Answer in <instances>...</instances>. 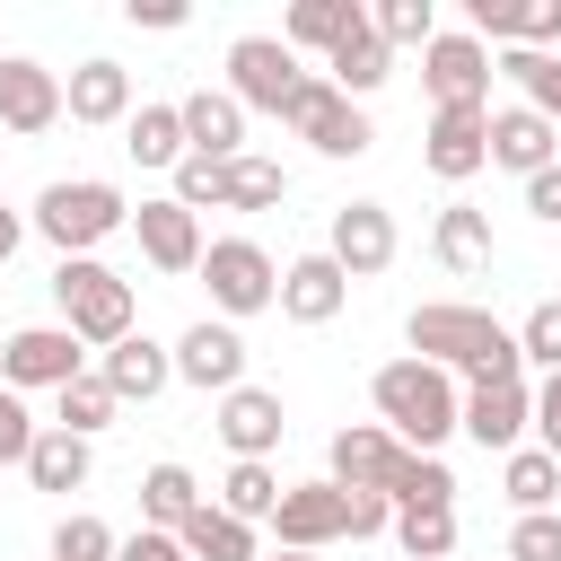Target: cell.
<instances>
[{
    "instance_id": "obj_30",
    "label": "cell",
    "mask_w": 561,
    "mask_h": 561,
    "mask_svg": "<svg viewBox=\"0 0 561 561\" xmlns=\"http://www.w3.org/2000/svg\"><path fill=\"white\" fill-rule=\"evenodd\" d=\"M114 412H123V394L88 368V377H70L61 394H53V430H70V438H96V430H114Z\"/></svg>"
},
{
    "instance_id": "obj_23",
    "label": "cell",
    "mask_w": 561,
    "mask_h": 561,
    "mask_svg": "<svg viewBox=\"0 0 561 561\" xmlns=\"http://www.w3.org/2000/svg\"><path fill=\"white\" fill-rule=\"evenodd\" d=\"M561 149V123H543L535 105H500L491 114V167H517V175H543Z\"/></svg>"
},
{
    "instance_id": "obj_40",
    "label": "cell",
    "mask_w": 561,
    "mask_h": 561,
    "mask_svg": "<svg viewBox=\"0 0 561 561\" xmlns=\"http://www.w3.org/2000/svg\"><path fill=\"white\" fill-rule=\"evenodd\" d=\"M114 552H123V543H114V526H105V517H88V508L53 526V561H114Z\"/></svg>"
},
{
    "instance_id": "obj_7",
    "label": "cell",
    "mask_w": 561,
    "mask_h": 561,
    "mask_svg": "<svg viewBox=\"0 0 561 561\" xmlns=\"http://www.w3.org/2000/svg\"><path fill=\"white\" fill-rule=\"evenodd\" d=\"M280 123H289L316 158H359V149L377 140V131H368V114H359L333 79H298V96H289V114H280Z\"/></svg>"
},
{
    "instance_id": "obj_6",
    "label": "cell",
    "mask_w": 561,
    "mask_h": 561,
    "mask_svg": "<svg viewBox=\"0 0 561 561\" xmlns=\"http://www.w3.org/2000/svg\"><path fill=\"white\" fill-rule=\"evenodd\" d=\"M298 53L280 44V35H237L228 44V96L245 105V114H289V96H298Z\"/></svg>"
},
{
    "instance_id": "obj_13",
    "label": "cell",
    "mask_w": 561,
    "mask_h": 561,
    "mask_svg": "<svg viewBox=\"0 0 561 561\" xmlns=\"http://www.w3.org/2000/svg\"><path fill=\"white\" fill-rule=\"evenodd\" d=\"M70 105H61V70H44V61H0V131H18V140H35V131H53Z\"/></svg>"
},
{
    "instance_id": "obj_46",
    "label": "cell",
    "mask_w": 561,
    "mask_h": 561,
    "mask_svg": "<svg viewBox=\"0 0 561 561\" xmlns=\"http://www.w3.org/2000/svg\"><path fill=\"white\" fill-rule=\"evenodd\" d=\"M114 561H193V552H184V535H158V526H140V535H131Z\"/></svg>"
},
{
    "instance_id": "obj_10",
    "label": "cell",
    "mask_w": 561,
    "mask_h": 561,
    "mask_svg": "<svg viewBox=\"0 0 561 561\" xmlns=\"http://www.w3.org/2000/svg\"><path fill=\"white\" fill-rule=\"evenodd\" d=\"M421 88H430L438 114L447 105H482L491 114V53H482V35H438L421 53Z\"/></svg>"
},
{
    "instance_id": "obj_26",
    "label": "cell",
    "mask_w": 561,
    "mask_h": 561,
    "mask_svg": "<svg viewBox=\"0 0 561 561\" xmlns=\"http://www.w3.org/2000/svg\"><path fill=\"white\" fill-rule=\"evenodd\" d=\"M324 70H333V88H342V96L359 105L368 88H386V70H394V53H386V35H377V26H351V35H342V44L324 53Z\"/></svg>"
},
{
    "instance_id": "obj_39",
    "label": "cell",
    "mask_w": 561,
    "mask_h": 561,
    "mask_svg": "<svg viewBox=\"0 0 561 561\" xmlns=\"http://www.w3.org/2000/svg\"><path fill=\"white\" fill-rule=\"evenodd\" d=\"M368 26L386 35V53H394V44H421V53L438 44V9H430V0H377Z\"/></svg>"
},
{
    "instance_id": "obj_37",
    "label": "cell",
    "mask_w": 561,
    "mask_h": 561,
    "mask_svg": "<svg viewBox=\"0 0 561 561\" xmlns=\"http://www.w3.org/2000/svg\"><path fill=\"white\" fill-rule=\"evenodd\" d=\"M394 543H403V561H447L456 552V508H394Z\"/></svg>"
},
{
    "instance_id": "obj_44",
    "label": "cell",
    "mask_w": 561,
    "mask_h": 561,
    "mask_svg": "<svg viewBox=\"0 0 561 561\" xmlns=\"http://www.w3.org/2000/svg\"><path fill=\"white\" fill-rule=\"evenodd\" d=\"M35 438H44V430H35V421H26V403L0 386V465H26V456H35Z\"/></svg>"
},
{
    "instance_id": "obj_22",
    "label": "cell",
    "mask_w": 561,
    "mask_h": 561,
    "mask_svg": "<svg viewBox=\"0 0 561 561\" xmlns=\"http://www.w3.org/2000/svg\"><path fill=\"white\" fill-rule=\"evenodd\" d=\"M184 140H193V158H245V105L228 96V88H193L184 96Z\"/></svg>"
},
{
    "instance_id": "obj_17",
    "label": "cell",
    "mask_w": 561,
    "mask_h": 561,
    "mask_svg": "<svg viewBox=\"0 0 561 561\" xmlns=\"http://www.w3.org/2000/svg\"><path fill=\"white\" fill-rule=\"evenodd\" d=\"M280 430H289V412H280L272 386H237V394H219V438L237 447V465H263V456L280 447Z\"/></svg>"
},
{
    "instance_id": "obj_51",
    "label": "cell",
    "mask_w": 561,
    "mask_h": 561,
    "mask_svg": "<svg viewBox=\"0 0 561 561\" xmlns=\"http://www.w3.org/2000/svg\"><path fill=\"white\" fill-rule=\"evenodd\" d=\"M0 61H9V53H0Z\"/></svg>"
},
{
    "instance_id": "obj_36",
    "label": "cell",
    "mask_w": 561,
    "mask_h": 561,
    "mask_svg": "<svg viewBox=\"0 0 561 561\" xmlns=\"http://www.w3.org/2000/svg\"><path fill=\"white\" fill-rule=\"evenodd\" d=\"M219 508H228V517H245V526H254V517L272 526V508H280V473H272V465H228Z\"/></svg>"
},
{
    "instance_id": "obj_14",
    "label": "cell",
    "mask_w": 561,
    "mask_h": 561,
    "mask_svg": "<svg viewBox=\"0 0 561 561\" xmlns=\"http://www.w3.org/2000/svg\"><path fill=\"white\" fill-rule=\"evenodd\" d=\"M175 377H184V386H202V394H237V386H245V333L202 316V324L175 342Z\"/></svg>"
},
{
    "instance_id": "obj_20",
    "label": "cell",
    "mask_w": 561,
    "mask_h": 561,
    "mask_svg": "<svg viewBox=\"0 0 561 561\" xmlns=\"http://www.w3.org/2000/svg\"><path fill=\"white\" fill-rule=\"evenodd\" d=\"M465 18H473V35H491L508 53H543L561 35V0H465Z\"/></svg>"
},
{
    "instance_id": "obj_41",
    "label": "cell",
    "mask_w": 561,
    "mask_h": 561,
    "mask_svg": "<svg viewBox=\"0 0 561 561\" xmlns=\"http://www.w3.org/2000/svg\"><path fill=\"white\" fill-rule=\"evenodd\" d=\"M517 351H526L535 368H561V298H535V307H526V324H517Z\"/></svg>"
},
{
    "instance_id": "obj_50",
    "label": "cell",
    "mask_w": 561,
    "mask_h": 561,
    "mask_svg": "<svg viewBox=\"0 0 561 561\" xmlns=\"http://www.w3.org/2000/svg\"><path fill=\"white\" fill-rule=\"evenodd\" d=\"M263 561H324V552H263Z\"/></svg>"
},
{
    "instance_id": "obj_29",
    "label": "cell",
    "mask_w": 561,
    "mask_h": 561,
    "mask_svg": "<svg viewBox=\"0 0 561 561\" xmlns=\"http://www.w3.org/2000/svg\"><path fill=\"white\" fill-rule=\"evenodd\" d=\"M430 245H438V263H447V272H482V263H491V210H473V202H447Z\"/></svg>"
},
{
    "instance_id": "obj_4",
    "label": "cell",
    "mask_w": 561,
    "mask_h": 561,
    "mask_svg": "<svg viewBox=\"0 0 561 561\" xmlns=\"http://www.w3.org/2000/svg\"><path fill=\"white\" fill-rule=\"evenodd\" d=\"M123 219H131V202H123L105 175H70V184H44V193H35V237H53L61 263L88 254V245H105Z\"/></svg>"
},
{
    "instance_id": "obj_15",
    "label": "cell",
    "mask_w": 561,
    "mask_h": 561,
    "mask_svg": "<svg viewBox=\"0 0 561 561\" xmlns=\"http://www.w3.org/2000/svg\"><path fill=\"white\" fill-rule=\"evenodd\" d=\"M526 430H535V394H526V377H508V386H465V438H473V447L517 456Z\"/></svg>"
},
{
    "instance_id": "obj_31",
    "label": "cell",
    "mask_w": 561,
    "mask_h": 561,
    "mask_svg": "<svg viewBox=\"0 0 561 561\" xmlns=\"http://www.w3.org/2000/svg\"><path fill=\"white\" fill-rule=\"evenodd\" d=\"M351 26H368L359 0H298V9L280 18V44H289V53H298V44H324V53H333Z\"/></svg>"
},
{
    "instance_id": "obj_19",
    "label": "cell",
    "mask_w": 561,
    "mask_h": 561,
    "mask_svg": "<svg viewBox=\"0 0 561 561\" xmlns=\"http://www.w3.org/2000/svg\"><path fill=\"white\" fill-rule=\"evenodd\" d=\"M342 298H351V272H342L333 254H298V263L280 272V316H289V324H333Z\"/></svg>"
},
{
    "instance_id": "obj_43",
    "label": "cell",
    "mask_w": 561,
    "mask_h": 561,
    "mask_svg": "<svg viewBox=\"0 0 561 561\" xmlns=\"http://www.w3.org/2000/svg\"><path fill=\"white\" fill-rule=\"evenodd\" d=\"M219 184H228L219 158H184V167H175V202H184V210H202V202L219 210Z\"/></svg>"
},
{
    "instance_id": "obj_32",
    "label": "cell",
    "mask_w": 561,
    "mask_h": 561,
    "mask_svg": "<svg viewBox=\"0 0 561 561\" xmlns=\"http://www.w3.org/2000/svg\"><path fill=\"white\" fill-rule=\"evenodd\" d=\"M88 465H96V456H88V438L44 430V438H35V456H26V482H35V491H79V482H88Z\"/></svg>"
},
{
    "instance_id": "obj_33",
    "label": "cell",
    "mask_w": 561,
    "mask_h": 561,
    "mask_svg": "<svg viewBox=\"0 0 561 561\" xmlns=\"http://www.w3.org/2000/svg\"><path fill=\"white\" fill-rule=\"evenodd\" d=\"M280 193H289V175L272 167V158H228V184H219V210H280Z\"/></svg>"
},
{
    "instance_id": "obj_3",
    "label": "cell",
    "mask_w": 561,
    "mask_h": 561,
    "mask_svg": "<svg viewBox=\"0 0 561 561\" xmlns=\"http://www.w3.org/2000/svg\"><path fill=\"white\" fill-rule=\"evenodd\" d=\"M53 298H61V324H70L88 351H114V342L131 333V280H123V272H105L96 254L53 263Z\"/></svg>"
},
{
    "instance_id": "obj_11",
    "label": "cell",
    "mask_w": 561,
    "mask_h": 561,
    "mask_svg": "<svg viewBox=\"0 0 561 561\" xmlns=\"http://www.w3.org/2000/svg\"><path fill=\"white\" fill-rule=\"evenodd\" d=\"M421 167H430L438 184L482 175V167H491V114H482V105H447V114H430V131H421Z\"/></svg>"
},
{
    "instance_id": "obj_49",
    "label": "cell",
    "mask_w": 561,
    "mask_h": 561,
    "mask_svg": "<svg viewBox=\"0 0 561 561\" xmlns=\"http://www.w3.org/2000/svg\"><path fill=\"white\" fill-rule=\"evenodd\" d=\"M18 237H26V219H18V210H0V263L18 254Z\"/></svg>"
},
{
    "instance_id": "obj_38",
    "label": "cell",
    "mask_w": 561,
    "mask_h": 561,
    "mask_svg": "<svg viewBox=\"0 0 561 561\" xmlns=\"http://www.w3.org/2000/svg\"><path fill=\"white\" fill-rule=\"evenodd\" d=\"M500 70L526 88V105L543 123H561V53H500Z\"/></svg>"
},
{
    "instance_id": "obj_8",
    "label": "cell",
    "mask_w": 561,
    "mask_h": 561,
    "mask_svg": "<svg viewBox=\"0 0 561 561\" xmlns=\"http://www.w3.org/2000/svg\"><path fill=\"white\" fill-rule=\"evenodd\" d=\"M70 377H88V342L70 333V324H26V333H9L0 342V386L18 394V386H70Z\"/></svg>"
},
{
    "instance_id": "obj_47",
    "label": "cell",
    "mask_w": 561,
    "mask_h": 561,
    "mask_svg": "<svg viewBox=\"0 0 561 561\" xmlns=\"http://www.w3.org/2000/svg\"><path fill=\"white\" fill-rule=\"evenodd\" d=\"M526 210H535V219H552V228H561V158H552V167H543V175H526Z\"/></svg>"
},
{
    "instance_id": "obj_5",
    "label": "cell",
    "mask_w": 561,
    "mask_h": 561,
    "mask_svg": "<svg viewBox=\"0 0 561 561\" xmlns=\"http://www.w3.org/2000/svg\"><path fill=\"white\" fill-rule=\"evenodd\" d=\"M202 280H210V307H219V316H263V307H280V272H272V254H263L254 237L202 245Z\"/></svg>"
},
{
    "instance_id": "obj_42",
    "label": "cell",
    "mask_w": 561,
    "mask_h": 561,
    "mask_svg": "<svg viewBox=\"0 0 561 561\" xmlns=\"http://www.w3.org/2000/svg\"><path fill=\"white\" fill-rule=\"evenodd\" d=\"M508 561H561V508L517 517V526H508Z\"/></svg>"
},
{
    "instance_id": "obj_12",
    "label": "cell",
    "mask_w": 561,
    "mask_h": 561,
    "mask_svg": "<svg viewBox=\"0 0 561 561\" xmlns=\"http://www.w3.org/2000/svg\"><path fill=\"white\" fill-rule=\"evenodd\" d=\"M394 245H403V237H394V210H386V202H342V210H333L324 254H333L351 280H377V272L394 263Z\"/></svg>"
},
{
    "instance_id": "obj_28",
    "label": "cell",
    "mask_w": 561,
    "mask_h": 561,
    "mask_svg": "<svg viewBox=\"0 0 561 561\" xmlns=\"http://www.w3.org/2000/svg\"><path fill=\"white\" fill-rule=\"evenodd\" d=\"M202 508V482L184 473V465H149L140 473V526H158V535H184V517Z\"/></svg>"
},
{
    "instance_id": "obj_1",
    "label": "cell",
    "mask_w": 561,
    "mask_h": 561,
    "mask_svg": "<svg viewBox=\"0 0 561 561\" xmlns=\"http://www.w3.org/2000/svg\"><path fill=\"white\" fill-rule=\"evenodd\" d=\"M403 342H412V359H438L447 377H473V386H508V377H526V351H517V333L500 324V316H482V307H412V324H403Z\"/></svg>"
},
{
    "instance_id": "obj_45",
    "label": "cell",
    "mask_w": 561,
    "mask_h": 561,
    "mask_svg": "<svg viewBox=\"0 0 561 561\" xmlns=\"http://www.w3.org/2000/svg\"><path fill=\"white\" fill-rule=\"evenodd\" d=\"M535 438H543V456H561V368L535 386Z\"/></svg>"
},
{
    "instance_id": "obj_9",
    "label": "cell",
    "mask_w": 561,
    "mask_h": 561,
    "mask_svg": "<svg viewBox=\"0 0 561 561\" xmlns=\"http://www.w3.org/2000/svg\"><path fill=\"white\" fill-rule=\"evenodd\" d=\"M272 535H280V552H324V543H342V535H351V491H342V482H289L280 508H272Z\"/></svg>"
},
{
    "instance_id": "obj_2",
    "label": "cell",
    "mask_w": 561,
    "mask_h": 561,
    "mask_svg": "<svg viewBox=\"0 0 561 561\" xmlns=\"http://www.w3.org/2000/svg\"><path fill=\"white\" fill-rule=\"evenodd\" d=\"M368 394H377V421H386L412 456H438V438L465 430V394H456V377H447L438 359H386Z\"/></svg>"
},
{
    "instance_id": "obj_35",
    "label": "cell",
    "mask_w": 561,
    "mask_h": 561,
    "mask_svg": "<svg viewBox=\"0 0 561 561\" xmlns=\"http://www.w3.org/2000/svg\"><path fill=\"white\" fill-rule=\"evenodd\" d=\"M386 500H394V508H456V473H447L438 456H403L394 482H386Z\"/></svg>"
},
{
    "instance_id": "obj_24",
    "label": "cell",
    "mask_w": 561,
    "mask_h": 561,
    "mask_svg": "<svg viewBox=\"0 0 561 561\" xmlns=\"http://www.w3.org/2000/svg\"><path fill=\"white\" fill-rule=\"evenodd\" d=\"M61 105H70V123H131V70L123 61H79L61 79Z\"/></svg>"
},
{
    "instance_id": "obj_25",
    "label": "cell",
    "mask_w": 561,
    "mask_h": 561,
    "mask_svg": "<svg viewBox=\"0 0 561 561\" xmlns=\"http://www.w3.org/2000/svg\"><path fill=\"white\" fill-rule=\"evenodd\" d=\"M123 149L140 158V167H184L193 158V140H184V105H131V123H123Z\"/></svg>"
},
{
    "instance_id": "obj_18",
    "label": "cell",
    "mask_w": 561,
    "mask_h": 561,
    "mask_svg": "<svg viewBox=\"0 0 561 561\" xmlns=\"http://www.w3.org/2000/svg\"><path fill=\"white\" fill-rule=\"evenodd\" d=\"M131 228H140V254H149L158 272H202V219H193L175 193H167V202H140Z\"/></svg>"
},
{
    "instance_id": "obj_48",
    "label": "cell",
    "mask_w": 561,
    "mask_h": 561,
    "mask_svg": "<svg viewBox=\"0 0 561 561\" xmlns=\"http://www.w3.org/2000/svg\"><path fill=\"white\" fill-rule=\"evenodd\" d=\"M123 18H131V26H158V35H167V26H184V0H131Z\"/></svg>"
},
{
    "instance_id": "obj_21",
    "label": "cell",
    "mask_w": 561,
    "mask_h": 561,
    "mask_svg": "<svg viewBox=\"0 0 561 561\" xmlns=\"http://www.w3.org/2000/svg\"><path fill=\"white\" fill-rule=\"evenodd\" d=\"M96 377H105L123 403H149V394H167V386H175V351H167V342H149V333H123V342L96 359Z\"/></svg>"
},
{
    "instance_id": "obj_16",
    "label": "cell",
    "mask_w": 561,
    "mask_h": 561,
    "mask_svg": "<svg viewBox=\"0 0 561 561\" xmlns=\"http://www.w3.org/2000/svg\"><path fill=\"white\" fill-rule=\"evenodd\" d=\"M403 456H412V447H403L386 421H351V430H333V473H324V482H342V491H386Z\"/></svg>"
},
{
    "instance_id": "obj_34",
    "label": "cell",
    "mask_w": 561,
    "mask_h": 561,
    "mask_svg": "<svg viewBox=\"0 0 561 561\" xmlns=\"http://www.w3.org/2000/svg\"><path fill=\"white\" fill-rule=\"evenodd\" d=\"M500 491L517 500V517H543V508H552V491H561V456L517 447V456H508V473H500Z\"/></svg>"
},
{
    "instance_id": "obj_27",
    "label": "cell",
    "mask_w": 561,
    "mask_h": 561,
    "mask_svg": "<svg viewBox=\"0 0 561 561\" xmlns=\"http://www.w3.org/2000/svg\"><path fill=\"white\" fill-rule=\"evenodd\" d=\"M184 552H193V561H263L254 526H245V517H228L219 500H202V508L184 517Z\"/></svg>"
}]
</instances>
